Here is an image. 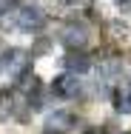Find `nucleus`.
I'll return each mask as SVG.
<instances>
[{"mask_svg":"<svg viewBox=\"0 0 131 134\" xmlns=\"http://www.w3.org/2000/svg\"><path fill=\"white\" fill-rule=\"evenodd\" d=\"M63 40H66L71 49H83V46H86V29L77 26V23H69L66 31H63Z\"/></svg>","mask_w":131,"mask_h":134,"instance_id":"39448f33","label":"nucleus"},{"mask_svg":"<svg viewBox=\"0 0 131 134\" xmlns=\"http://www.w3.org/2000/svg\"><path fill=\"white\" fill-rule=\"evenodd\" d=\"M66 69H69L71 74H74V71H77V74H83V71H88V69H91V60H88L86 54L71 52L69 57H66Z\"/></svg>","mask_w":131,"mask_h":134,"instance_id":"0eeeda50","label":"nucleus"},{"mask_svg":"<svg viewBox=\"0 0 131 134\" xmlns=\"http://www.w3.org/2000/svg\"><path fill=\"white\" fill-rule=\"evenodd\" d=\"M86 134H105V131H103V129H88Z\"/></svg>","mask_w":131,"mask_h":134,"instance_id":"9d476101","label":"nucleus"},{"mask_svg":"<svg viewBox=\"0 0 131 134\" xmlns=\"http://www.w3.org/2000/svg\"><path fill=\"white\" fill-rule=\"evenodd\" d=\"M114 108L120 114H131V83H123L114 91Z\"/></svg>","mask_w":131,"mask_h":134,"instance_id":"423d86ee","label":"nucleus"},{"mask_svg":"<svg viewBox=\"0 0 131 134\" xmlns=\"http://www.w3.org/2000/svg\"><path fill=\"white\" fill-rule=\"evenodd\" d=\"M12 6H14V0H0V14H3V12H9Z\"/></svg>","mask_w":131,"mask_h":134,"instance_id":"1a4fd4ad","label":"nucleus"},{"mask_svg":"<svg viewBox=\"0 0 131 134\" xmlns=\"http://www.w3.org/2000/svg\"><path fill=\"white\" fill-rule=\"evenodd\" d=\"M17 26L23 29V31H34V29H40V26H43V14H40V9H34V6L20 9V12H17Z\"/></svg>","mask_w":131,"mask_h":134,"instance_id":"7ed1b4c3","label":"nucleus"},{"mask_svg":"<svg viewBox=\"0 0 131 134\" xmlns=\"http://www.w3.org/2000/svg\"><path fill=\"white\" fill-rule=\"evenodd\" d=\"M71 126H74V114L71 111H52L46 117V131H52V134H63Z\"/></svg>","mask_w":131,"mask_h":134,"instance_id":"f03ea898","label":"nucleus"},{"mask_svg":"<svg viewBox=\"0 0 131 134\" xmlns=\"http://www.w3.org/2000/svg\"><path fill=\"white\" fill-rule=\"evenodd\" d=\"M46 134H52V131H46Z\"/></svg>","mask_w":131,"mask_h":134,"instance_id":"9b49d317","label":"nucleus"},{"mask_svg":"<svg viewBox=\"0 0 131 134\" xmlns=\"http://www.w3.org/2000/svg\"><path fill=\"white\" fill-rule=\"evenodd\" d=\"M52 91L57 94V97H77V91H80V83H77V77L71 74V71H66V74H60L57 80L52 83Z\"/></svg>","mask_w":131,"mask_h":134,"instance_id":"f257e3e1","label":"nucleus"},{"mask_svg":"<svg viewBox=\"0 0 131 134\" xmlns=\"http://www.w3.org/2000/svg\"><path fill=\"white\" fill-rule=\"evenodd\" d=\"M6 69L20 80L23 74H29V54L26 52H9V57H6Z\"/></svg>","mask_w":131,"mask_h":134,"instance_id":"20e7f679","label":"nucleus"},{"mask_svg":"<svg viewBox=\"0 0 131 134\" xmlns=\"http://www.w3.org/2000/svg\"><path fill=\"white\" fill-rule=\"evenodd\" d=\"M12 111H14V97H12L9 88H3L0 91V120H9Z\"/></svg>","mask_w":131,"mask_h":134,"instance_id":"6e6552de","label":"nucleus"}]
</instances>
